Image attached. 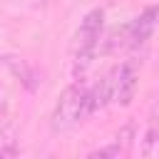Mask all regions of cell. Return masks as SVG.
<instances>
[{
  "label": "cell",
  "instance_id": "1",
  "mask_svg": "<svg viewBox=\"0 0 159 159\" xmlns=\"http://www.w3.org/2000/svg\"><path fill=\"white\" fill-rule=\"evenodd\" d=\"M87 114H92V109H89V87H84L82 82H72L57 97L52 117H50V127H52V132H70Z\"/></svg>",
  "mask_w": 159,
  "mask_h": 159
},
{
  "label": "cell",
  "instance_id": "2",
  "mask_svg": "<svg viewBox=\"0 0 159 159\" xmlns=\"http://www.w3.org/2000/svg\"><path fill=\"white\" fill-rule=\"evenodd\" d=\"M102 27H104V10H102V7H92V10L82 17L80 27H77V32H75L72 72H75L77 80H80V77L87 72V67L92 65L94 50H97L99 37H102Z\"/></svg>",
  "mask_w": 159,
  "mask_h": 159
},
{
  "label": "cell",
  "instance_id": "3",
  "mask_svg": "<svg viewBox=\"0 0 159 159\" xmlns=\"http://www.w3.org/2000/svg\"><path fill=\"white\" fill-rule=\"evenodd\" d=\"M137 84H139V65L134 60H127L119 67H114L112 102H117L119 107H127L137 94Z\"/></svg>",
  "mask_w": 159,
  "mask_h": 159
},
{
  "label": "cell",
  "instance_id": "4",
  "mask_svg": "<svg viewBox=\"0 0 159 159\" xmlns=\"http://www.w3.org/2000/svg\"><path fill=\"white\" fill-rule=\"evenodd\" d=\"M157 25H159V5H149V7H144L129 25H127V40H129V45H144L152 35H154V30H157Z\"/></svg>",
  "mask_w": 159,
  "mask_h": 159
},
{
  "label": "cell",
  "instance_id": "5",
  "mask_svg": "<svg viewBox=\"0 0 159 159\" xmlns=\"http://www.w3.org/2000/svg\"><path fill=\"white\" fill-rule=\"evenodd\" d=\"M142 154L144 157H152L159 147V99L157 104L152 107V114H149V122H147V129H144V137H142Z\"/></svg>",
  "mask_w": 159,
  "mask_h": 159
},
{
  "label": "cell",
  "instance_id": "6",
  "mask_svg": "<svg viewBox=\"0 0 159 159\" xmlns=\"http://www.w3.org/2000/svg\"><path fill=\"white\" fill-rule=\"evenodd\" d=\"M7 154H15V147H12V139H5L0 132V157H7Z\"/></svg>",
  "mask_w": 159,
  "mask_h": 159
},
{
  "label": "cell",
  "instance_id": "7",
  "mask_svg": "<svg viewBox=\"0 0 159 159\" xmlns=\"http://www.w3.org/2000/svg\"><path fill=\"white\" fill-rule=\"evenodd\" d=\"M5 114H7V92L0 87V119H5Z\"/></svg>",
  "mask_w": 159,
  "mask_h": 159
}]
</instances>
